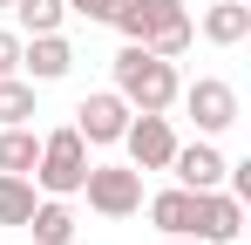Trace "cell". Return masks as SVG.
Listing matches in <instances>:
<instances>
[{
    "mask_svg": "<svg viewBox=\"0 0 251 245\" xmlns=\"http://www.w3.org/2000/svg\"><path fill=\"white\" fill-rule=\"evenodd\" d=\"M109 28H123V41L150 48V55H170V61L197 41V21H190L183 0H123V14Z\"/></svg>",
    "mask_w": 251,
    "mask_h": 245,
    "instance_id": "1",
    "label": "cell"
},
{
    "mask_svg": "<svg viewBox=\"0 0 251 245\" xmlns=\"http://www.w3.org/2000/svg\"><path fill=\"white\" fill-rule=\"evenodd\" d=\"M176 61L170 55H150V48H136V41H123V55H116V95H123L129 109H156V116H170L176 109Z\"/></svg>",
    "mask_w": 251,
    "mask_h": 245,
    "instance_id": "2",
    "label": "cell"
},
{
    "mask_svg": "<svg viewBox=\"0 0 251 245\" xmlns=\"http://www.w3.org/2000/svg\"><path fill=\"white\" fill-rule=\"evenodd\" d=\"M34 191H48V198H75L82 191V177H88V143H82V129L68 122V129H48L41 136V157H34Z\"/></svg>",
    "mask_w": 251,
    "mask_h": 245,
    "instance_id": "3",
    "label": "cell"
},
{
    "mask_svg": "<svg viewBox=\"0 0 251 245\" xmlns=\"http://www.w3.org/2000/svg\"><path fill=\"white\" fill-rule=\"evenodd\" d=\"M82 191H88V211L136 218V211H143V170H136V163H88Z\"/></svg>",
    "mask_w": 251,
    "mask_h": 245,
    "instance_id": "4",
    "label": "cell"
},
{
    "mask_svg": "<svg viewBox=\"0 0 251 245\" xmlns=\"http://www.w3.org/2000/svg\"><path fill=\"white\" fill-rule=\"evenodd\" d=\"M176 102L190 109L197 136H224V129L238 122V89H231L224 75H197L190 89H176Z\"/></svg>",
    "mask_w": 251,
    "mask_h": 245,
    "instance_id": "5",
    "label": "cell"
},
{
    "mask_svg": "<svg viewBox=\"0 0 251 245\" xmlns=\"http://www.w3.org/2000/svg\"><path fill=\"white\" fill-rule=\"evenodd\" d=\"M129 109L116 89H95V95H82L75 102V129H82V143L88 150H109V143H123V129H129Z\"/></svg>",
    "mask_w": 251,
    "mask_h": 245,
    "instance_id": "6",
    "label": "cell"
},
{
    "mask_svg": "<svg viewBox=\"0 0 251 245\" xmlns=\"http://www.w3.org/2000/svg\"><path fill=\"white\" fill-rule=\"evenodd\" d=\"M190 239H204V245H238V239H245V198L224 191V184L197 191V225H190Z\"/></svg>",
    "mask_w": 251,
    "mask_h": 245,
    "instance_id": "7",
    "label": "cell"
},
{
    "mask_svg": "<svg viewBox=\"0 0 251 245\" xmlns=\"http://www.w3.org/2000/svg\"><path fill=\"white\" fill-rule=\"evenodd\" d=\"M123 150L136 170H170V157H176V129H170V116H156V109H136L123 129Z\"/></svg>",
    "mask_w": 251,
    "mask_h": 245,
    "instance_id": "8",
    "label": "cell"
},
{
    "mask_svg": "<svg viewBox=\"0 0 251 245\" xmlns=\"http://www.w3.org/2000/svg\"><path fill=\"white\" fill-rule=\"evenodd\" d=\"M224 170H231V157H224L210 136H197V143H176V157H170V177H176L183 191H210V184H224Z\"/></svg>",
    "mask_w": 251,
    "mask_h": 245,
    "instance_id": "9",
    "label": "cell"
},
{
    "mask_svg": "<svg viewBox=\"0 0 251 245\" xmlns=\"http://www.w3.org/2000/svg\"><path fill=\"white\" fill-rule=\"evenodd\" d=\"M68 68H75L68 34H21V75L27 82H61Z\"/></svg>",
    "mask_w": 251,
    "mask_h": 245,
    "instance_id": "10",
    "label": "cell"
},
{
    "mask_svg": "<svg viewBox=\"0 0 251 245\" xmlns=\"http://www.w3.org/2000/svg\"><path fill=\"white\" fill-rule=\"evenodd\" d=\"M197 34H204L210 48H238V41H251V0H210L204 21H197Z\"/></svg>",
    "mask_w": 251,
    "mask_h": 245,
    "instance_id": "11",
    "label": "cell"
},
{
    "mask_svg": "<svg viewBox=\"0 0 251 245\" xmlns=\"http://www.w3.org/2000/svg\"><path fill=\"white\" fill-rule=\"evenodd\" d=\"M150 225L163 232V239H190V225H197V191H183V184H170L150 198Z\"/></svg>",
    "mask_w": 251,
    "mask_h": 245,
    "instance_id": "12",
    "label": "cell"
},
{
    "mask_svg": "<svg viewBox=\"0 0 251 245\" xmlns=\"http://www.w3.org/2000/svg\"><path fill=\"white\" fill-rule=\"evenodd\" d=\"M27 232H34V245H75V211H68V198H34Z\"/></svg>",
    "mask_w": 251,
    "mask_h": 245,
    "instance_id": "13",
    "label": "cell"
},
{
    "mask_svg": "<svg viewBox=\"0 0 251 245\" xmlns=\"http://www.w3.org/2000/svg\"><path fill=\"white\" fill-rule=\"evenodd\" d=\"M34 157H41V136H34L27 122H7V129H0V170H21V177H27Z\"/></svg>",
    "mask_w": 251,
    "mask_h": 245,
    "instance_id": "14",
    "label": "cell"
},
{
    "mask_svg": "<svg viewBox=\"0 0 251 245\" xmlns=\"http://www.w3.org/2000/svg\"><path fill=\"white\" fill-rule=\"evenodd\" d=\"M7 14L21 21V34H61V21H68V0H14Z\"/></svg>",
    "mask_w": 251,
    "mask_h": 245,
    "instance_id": "15",
    "label": "cell"
},
{
    "mask_svg": "<svg viewBox=\"0 0 251 245\" xmlns=\"http://www.w3.org/2000/svg\"><path fill=\"white\" fill-rule=\"evenodd\" d=\"M34 177H21V170H0V225H27V211H34Z\"/></svg>",
    "mask_w": 251,
    "mask_h": 245,
    "instance_id": "16",
    "label": "cell"
},
{
    "mask_svg": "<svg viewBox=\"0 0 251 245\" xmlns=\"http://www.w3.org/2000/svg\"><path fill=\"white\" fill-rule=\"evenodd\" d=\"M34 116V82L27 75H0V129Z\"/></svg>",
    "mask_w": 251,
    "mask_h": 245,
    "instance_id": "17",
    "label": "cell"
},
{
    "mask_svg": "<svg viewBox=\"0 0 251 245\" xmlns=\"http://www.w3.org/2000/svg\"><path fill=\"white\" fill-rule=\"evenodd\" d=\"M68 14H82V21H116L123 0H68Z\"/></svg>",
    "mask_w": 251,
    "mask_h": 245,
    "instance_id": "18",
    "label": "cell"
},
{
    "mask_svg": "<svg viewBox=\"0 0 251 245\" xmlns=\"http://www.w3.org/2000/svg\"><path fill=\"white\" fill-rule=\"evenodd\" d=\"M0 75H21V34L0 28Z\"/></svg>",
    "mask_w": 251,
    "mask_h": 245,
    "instance_id": "19",
    "label": "cell"
},
{
    "mask_svg": "<svg viewBox=\"0 0 251 245\" xmlns=\"http://www.w3.org/2000/svg\"><path fill=\"white\" fill-rule=\"evenodd\" d=\"M163 245H204V239H163Z\"/></svg>",
    "mask_w": 251,
    "mask_h": 245,
    "instance_id": "20",
    "label": "cell"
},
{
    "mask_svg": "<svg viewBox=\"0 0 251 245\" xmlns=\"http://www.w3.org/2000/svg\"><path fill=\"white\" fill-rule=\"evenodd\" d=\"M7 7H14V0H0V14H7Z\"/></svg>",
    "mask_w": 251,
    "mask_h": 245,
    "instance_id": "21",
    "label": "cell"
}]
</instances>
